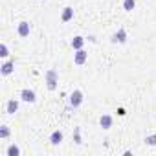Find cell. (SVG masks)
Segmentation results:
<instances>
[{"label":"cell","instance_id":"6da1fadb","mask_svg":"<svg viewBox=\"0 0 156 156\" xmlns=\"http://www.w3.org/2000/svg\"><path fill=\"white\" fill-rule=\"evenodd\" d=\"M44 79H46V85H48V88L50 90H55L57 88V83H59V73H57V70H48L46 73H44Z\"/></svg>","mask_w":156,"mask_h":156},{"label":"cell","instance_id":"ba28073f","mask_svg":"<svg viewBox=\"0 0 156 156\" xmlns=\"http://www.w3.org/2000/svg\"><path fill=\"white\" fill-rule=\"evenodd\" d=\"M6 110H8V114H15L19 110V101L17 99H9L6 103Z\"/></svg>","mask_w":156,"mask_h":156},{"label":"cell","instance_id":"8fae6325","mask_svg":"<svg viewBox=\"0 0 156 156\" xmlns=\"http://www.w3.org/2000/svg\"><path fill=\"white\" fill-rule=\"evenodd\" d=\"M0 68H2V73H4V75H9V73L13 72V68H15V62H13V61H6Z\"/></svg>","mask_w":156,"mask_h":156},{"label":"cell","instance_id":"5bb4252c","mask_svg":"<svg viewBox=\"0 0 156 156\" xmlns=\"http://www.w3.org/2000/svg\"><path fill=\"white\" fill-rule=\"evenodd\" d=\"M6 154H8V156H19V154H20V149H19L17 145H9L8 151H6Z\"/></svg>","mask_w":156,"mask_h":156},{"label":"cell","instance_id":"7c38bea8","mask_svg":"<svg viewBox=\"0 0 156 156\" xmlns=\"http://www.w3.org/2000/svg\"><path fill=\"white\" fill-rule=\"evenodd\" d=\"M73 19V9L72 8H64V11H62V15H61V20L62 22H70Z\"/></svg>","mask_w":156,"mask_h":156},{"label":"cell","instance_id":"4fadbf2b","mask_svg":"<svg viewBox=\"0 0 156 156\" xmlns=\"http://www.w3.org/2000/svg\"><path fill=\"white\" fill-rule=\"evenodd\" d=\"M136 8V0H123V9L125 11H132Z\"/></svg>","mask_w":156,"mask_h":156},{"label":"cell","instance_id":"9a60e30c","mask_svg":"<svg viewBox=\"0 0 156 156\" xmlns=\"http://www.w3.org/2000/svg\"><path fill=\"white\" fill-rule=\"evenodd\" d=\"M9 55V50L6 44H0V57H8Z\"/></svg>","mask_w":156,"mask_h":156},{"label":"cell","instance_id":"52a82bcc","mask_svg":"<svg viewBox=\"0 0 156 156\" xmlns=\"http://www.w3.org/2000/svg\"><path fill=\"white\" fill-rule=\"evenodd\" d=\"M127 41V31L123 30V28H119L116 33H114V37H112V42H125Z\"/></svg>","mask_w":156,"mask_h":156},{"label":"cell","instance_id":"7a4b0ae2","mask_svg":"<svg viewBox=\"0 0 156 156\" xmlns=\"http://www.w3.org/2000/svg\"><path fill=\"white\" fill-rule=\"evenodd\" d=\"M70 107H73V108H77L81 103H83V92L81 90H73L72 94H70Z\"/></svg>","mask_w":156,"mask_h":156},{"label":"cell","instance_id":"e0dca14e","mask_svg":"<svg viewBox=\"0 0 156 156\" xmlns=\"http://www.w3.org/2000/svg\"><path fill=\"white\" fill-rule=\"evenodd\" d=\"M145 143H147V145H156V134H154V136H147V138H145Z\"/></svg>","mask_w":156,"mask_h":156},{"label":"cell","instance_id":"8992f818","mask_svg":"<svg viewBox=\"0 0 156 156\" xmlns=\"http://www.w3.org/2000/svg\"><path fill=\"white\" fill-rule=\"evenodd\" d=\"M30 30H31V28H30V22L22 20V22L19 24V37H22V39L28 37V35H30Z\"/></svg>","mask_w":156,"mask_h":156},{"label":"cell","instance_id":"277c9868","mask_svg":"<svg viewBox=\"0 0 156 156\" xmlns=\"http://www.w3.org/2000/svg\"><path fill=\"white\" fill-rule=\"evenodd\" d=\"M20 99H22L24 103H35L37 96H35V92H33V90H30V88H24V90L20 92Z\"/></svg>","mask_w":156,"mask_h":156},{"label":"cell","instance_id":"30bf717a","mask_svg":"<svg viewBox=\"0 0 156 156\" xmlns=\"http://www.w3.org/2000/svg\"><path fill=\"white\" fill-rule=\"evenodd\" d=\"M83 46H85V39H83V37L77 35V37L72 39V48H73V50H83Z\"/></svg>","mask_w":156,"mask_h":156},{"label":"cell","instance_id":"5b68a950","mask_svg":"<svg viewBox=\"0 0 156 156\" xmlns=\"http://www.w3.org/2000/svg\"><path fill=\"white\" fill-rule=\"evenodd\" d=\"M112 121H114V119H112V116H110V114H103V116L99 118V125H101L105 130H108V129L112 127Z\"/></svg>","mask_w":156,"mask_h":156},{"label":"cell","instance_id":"9c48e42d","mask_svg":"<svg viewBox=\"0 0 156 156\" xmlns=\"http://www.w3.org/2000/svg\"><path fill=\"white\" fill-rule=\"evenodd\" d=\"M61 141H62V132L61 130H53L51 136H50V143L51 145H59Z\"/></svg>","mask_w":156,"mask_h":156},{"label":"cell","instance_id":"2e32d148","mask_svg":"<svg viewBox=\"0 0 156 156\" xmlns=\"http://www.w3.org/2000/svg\"><path fill=\"white\" fill-rule=\"evenodd\" d=\"M8 136H9V129H8V127H0V138L6 140Z\"/></svg>","mask_w":156,"mask_h":156},{"label":"cell","instance_id":"3957f363","mask_svg":"<svg viewBox=\"0 0 156 156\" xmlns=\"http://www.w3.org/2000/svg\"><path fill=\"white\" fill-rule=\"evenodd\" d=\"M87 59H88V53H87L85 50H75V53H73V62H75L77 66L85 64V62H87Z\"/></svg>","mask_w":156,"mask_h":156}]
</instances>
